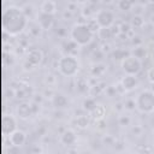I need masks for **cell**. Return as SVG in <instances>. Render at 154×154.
Listing matches in <instances>:
<instances>
[{"label":"cell","instance_id":"cell-1","mask_svg":"<svg viewBox=\"0 0 154 154\" xmlns=\"http://www.w3.org/2000/svg\"><path fill=\"white\" fill-rule=\"evenodd\" d=\"M29 20L23 10L16 6L6 7L2 11V29L10 36L19 35L26 29Z\"/></svg>","mask_w":154,"mask_h":154},{"label":"cell","instance_id":"cell-2","mask_svg":"<svg viewBox=\"0 0 154 154\" xmlns=\"http://www.w3.org/2000/svg\"><path fill=\"white\" fill-rule=\"evenodd\" d=\"M70 35H71V40L78 46H87L93 41L94 31L89 24L77 23L72 26Z\"/></svg>","mask_w":154,"mask_h":154},{"label":"cell","instance_id":"cell-3","mask_svg":"<svg viewBox=\"0 0 154 154\" xmlns=\"http://www.w3.org/2000/svg\"><path fill=\"white\" fill-rule=\"evenodd\" d=\"M58 70L63 76L73 77L79 70V61L72 54H65L58 60Z\"/></svg>","mask_w":154,"mask_h":154},{"label":"cell","instance_id":"cell-4","mask_svg":"<svg viewBox=\"0 0 154 154\" xmlns=\"http://www.w3.org/2000/svg\"><path fill=\"white\" fill-rule=\"evenodd\" d=\"M136 108L141 113H152L154 112V90L144 89L135 99Z\"/></svg>","mask_w":154,"mask_h":154},{"label":"cell","instance_id":"cell-5","mask_svg":"<svg viewBox=\"0 0 154 154\" xmlns=\"http://www.w3.org/2000/svg\"><path fill=\"white\" fill-rule=\"evenodd\" d=\"M120 66L126 75H137L142 69V61L141 59L134 57L132 54H129L122 60Z\"/></svg>","mask_w":154,"mask_h":154},{"label":"cell","instance_id":"cell-6","mask_svg":"<svg viewBox=\"0 0 154 154\" xmlns=\"http://www.w3.org/2000/svg\"><path fill=\"white\" fill-rule=\"evenodd\" d=\"M95 22L99 28H111L114 23V14L111 10L100 8L95 14Z\"/></svg>","mask_w":154,"mask_h":154},{"label":"cell","instance_id":"cell-7","mask_svg":"<svg viewBox=\"0 0 154 154\" xmlns=\"http://www.w3.org/2000/svg\"><path fill=\"white\" fill-rule=\"evenodd\" d=\"M17 128V119L12 114H4L2 116V125L1 131L5 136H10L13 131H16Z\"/></svg>","mask_w":154,"mask_h":154},{"label":"cell","instance_id":"cell-8","mask_svg":"<svg viewBox=\"0 0 154 154\" xmlns=\"http://www.w3.org/2000/svg\"><path fill=\"white\" fill-rule=\"evenodd\" d=\"M37 23L42 28V30H49L54 23V14L40 11L38 16H37Z\"/></svg>","mask_w":154,"mask_h":154},{"label":"cell","instance_id":"cell-9","mask_svg":"<svg viewBox=\"0 0 154 154\" xmlns=\"http://www.w3.org/2000/svg\"><path fill=\"white\" fill-rule=\"evenodd\" d=\"M43 60V54H42V51L38 49V48H32L28 52V55H26V60L32 67L40 65Z\"/></svg>","mask_w":154,"mask_h":154},{"label":"cell","instance_id":"cell-10","mask_svg":"<svg viewBox=\"0 0 154 154\" xmlns=\"http://www.w3.org/2000/svg\"><path fill=\"white\" fill-rule=\"evenodd\" d=\"M137 84H138V81H137L136 75H126L125 73V76L120 81V87L123 88L124 91L134 90L135 88H137Z\"/></svg>","mask_w":154,"mask_h":154},{"label":"cell","instance_id":"cell-11","mask_svg":"<svg viewBox=\"0 0 154 154\" xmlns=\"http://www.w3.org/2000/svg\"><path fill=\"white\" fill-rule=\"evenodd\" d=\"M8 138H10V143H11L12 146H14V147H20V146H23V144L25 143V141H26V134H25L23 130L17 129L16 131H13V132L8 136Z\"/></svg>","mask_w":154,"mask_h":154},{"label":"cell","instance_id":"cell-12","mask_svg":"<svg viewBox=\"0 0 154 154\" xmlns=\"http://www.w3.org/2000/svg\"><path fill=\"white\" fill-rule=\"evenodd\" d=\"M34 106L29 102H22L17 106V114L22 119H28L34 114Z\"/></svg>","mask_w":154,"mask_h":154},{"label":"cell","instance_id":"cell-13","mask_svg":"<svg viewBox=\"0 0 154 154\" xmlns=\"http://www.w3.org/2000/svg\"><path fill=\"white\" fill-rule=\"evenodd\" d=\"M60 142L64 146H73L77 142V135L73 130L67 129L64 132H61L60 135Z\"/></svg>","mask_w":154,"mask_h":154},{"label":"cell","instance_id":"cell-14","mask_svg":"<svg viewBox=\"0 0 154 154\" xmlns=\"http://www.w3.org/2000/svg\"><path fill=\"white\" fill-rule=\"evenodd\" d=\"M52 103H53V106H54L55 108L61 109V108L67 107V105H69V100H67V97H66L64 94H61V93H57V94H54L53 97H52Z\"/></svg>","mask_w":154,"mask_h":154},{"label":"cell","instance_id":"cell-15","mask_svg":"<svg viewBox=\"0 0 154 154\" xmlns=\"http://www.w3.org/2000/svg\"><path fill=\"white\" fill-rule=\"evenodd\" d=\"M42 12H46V13H51V14H54L55 11H57V2L54 0H43L42 5H41V10Z\"/></svg>","mask_w":154,"mask_h":154},{"label":"cell","instance_id":"cell-16","mask_svg":"<svg viewBox=\"0 0 154 154\" xmlns=\"http://www.w3.org/2000/svg\"><path fill=\"white\" fill-rule=\"evenodd\" d=\"M82 106H83V108H84L85 111H88V112L91 113V112L97 107V103H96V101H95L94 97H85V99L83 100Z\"/></svg>","mask_w":154,"mask_h":154},{"label":"cell","instance_id":"cell-17","mask_svg":"<svg viewBox=\"0 0 154 154\" xmlns=\"http://www.w3.org/2000/svg\"><path fill=\"white\" fill-rule=\"evenodd\" d=\"M131 54L138 59H143L147 57V49L143 47V46H135V48L131 51Z\"/></svg>","mask_w":154,"mask_h":154},{"label":"cell","instance_id":"cell-18","mask_svg":"<svg viewBox=\"0 0 154 154\" xmlns=\"http://www.w3.org/2000/svg\"><path fill=\"white\" fill-rule=\"evenodd\" d=\"M97 35H99V37L102 38V40H108V38H111V37H112L111 28H99Z\"/></svg>","mask_w":154,"mask_h":154},{"label":"cell","instance_id":"cell-19","mask_svg":"<svg viewBox=\"0 0 154 154\" xmlns=\"http://www.w3.org/2000/svg\"><path fill=\"white\" fill-rule=\"evenodd\" d=\"M76 125L79 128V129H85L88 125H89V119L87 116H78L76 118Z\"/></svg>","mask_w":154,"mask_h":154},{"label":"cell","instance_id":"cell-20","mask_svg":"<svg viewBox=\"0 0 154 154\" xmlns=\"http://www.w3.org/2000/svg\"><path fill=\"white\" fill-rule=\"evenodd\" d=\"M105 70H106V66L103 64H96L91 69V73H93V76H96L97 77V76H101L105 72Z\"/></svg>","mask_w":154,"mask_h":154},{"label":"cell","instance_id":"cell-21","mask_svg":"<svg viewBox=\"0 0 154 154\" xmlns=\"http://www.w3.org/2000/svg\"><path fill=\"white\" fill-rule=\"evenodd\" d=\"M132 6H134V4L131 0H119V2H118V7L122 11H129Z\"/></svg>","mask_w":154,"mask_h":154},{"label":"cell","instance_id":"cell-22","mask_svg":"<svg viewBox=\"0 0 154 154\" xmlns=\"http://www.w3.org/2000/svg\"><path fill=\"white\" fill-rule=\"evenodd\" d=\"M94 116H96L97 114V119L100 120V119H102L103 118V116H105V108H103V106H101V105H97V107L91 112Z\"/></svg>","mask_w":154,"mask_h":154},{"label":"cell","instance_id":"cell-23","mask_svg":"<svg viewBox=\"0 0 154 154\" xmlns=\"http://www.w3.org/2000/svg\"><path fill=\"white\" fill-rule=\"evenodd\" d=\"M143 19H142V17L141 16H135L134 18H132V20H131V25L134 26V28H141L142 25H143Z\"/></svg>","mask_w":154,"mask_h":154},{"label":"cell","instance_id":"cell-24","mask_svg":"<svg viewBox=\"0 0 154 154\" xmlns=\"http://www.w3.org/2000/svg\"><path fill=\"white\" fill-rule=\"evenodd\" d=\"M129 55V53H125L123 49H116L114 52H113V57H114V59H120V60H123L125 57H128Z\"/></svg>","mask_w":154,"mask_h":154},{"label":"cell","instance_id":"cell-25","mask_svg":"<svg viewBox=\"0 0 154 154\" xmlns=\"http://www.w3.org/2000/svg\"><path fill=\"white\" fill-rule=\"evenodd\" d=\"M130 122H131V119H130L129 116H119V118H118V124L122 125V126L129 125Z\"/></svg>","mask_w":154,"mask_h":154},{"label":"cell","instance_id":"cell-26","mask_svg":"<svg viewBox=\"0 0 154 154\" xmlns=\"http://www.w3.org/2000/svg\"><path fill=\"white\" fill-rule=\"evenodd\" d=\"M147 78L150 83H154V67H150L147 71Z\"/></svg>","mask_w":154,"mask_h":154},{"label":"cell","instance_id":"cell-27","mask_svg":"<svg viewBox=\"0 0 154 154\" xmlns=\"http://www.w3.org/2000/svg\"><path fill=\"white\" fill-rule=\"evenodd\" d=\"M114 0H101V2H103V4H106V5H109V4H112Z\"/></svg>","mask_w":154,"mask_h":154},{"label":"cell","instance_id":"cell-28","mask_svg":"<svg viewBox=\"0 0 154 154\" xmlns=\"http://www.w3.org/2000/svg\"><path fill=\"white\" fill-rule=\"evenodd\" d=\"M153 134H154V130H153Z\"/></svg>","mask_w":154,"mask_h":154}]
</instances>
